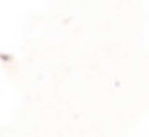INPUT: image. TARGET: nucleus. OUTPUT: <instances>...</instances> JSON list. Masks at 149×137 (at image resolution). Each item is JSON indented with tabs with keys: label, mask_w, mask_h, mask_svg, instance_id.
I'll return each mask as SVG.
<instances>
[]
</instances>
